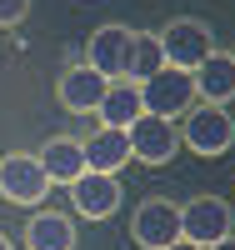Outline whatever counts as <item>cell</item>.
<instances>
[{
	"instance_id": "obj_21",
	"label": "cell",
	"mask_w": 235,
	"mask_h": 250,
	"mask_svg": "<svg viewBox=\"0 0 235 250\" xmlns=\"http://www.w3.org/2000/svg\"><path fill=\"white\" fill-rule=\"evenodd\" d=\"M230 60H235V50H230Z\"/></svg>"
},
{
	"instance_id": "obj_18",
	"label": "cell",
	"mask_w": 235,
	"mask_h": 250,
	"mask_svg": "<svg viewBox=\"0 0 235 250\" xmlns=\"http://www.w3.org/2000/svg\"><path fill=\"white\" fill-rule=\"evenodd\" d=\"M205 250H235V230H230L225 240H215V245H205Z\"/></svg>"
},
{
	"instance_id": "obj_10",
	"label": "cell",
	"mask_w": 235,
	"mask_h": 250,
	"mask_svg": "<svg viewBox=\"0 0 235 250\" xmlns=\"http://www.w3.org/2000/svg\"><path fill=\"white\" fill-rule=\"evenodd\" d=\"M105 85H110V80H105L100 70H90V65L80 60V65H70L65 75L55 80V100H60V105H65L70 115H95V105H100Z\"/></svg>"
},
{
	"instance_id": "obj_12",
	"label": "cell",
	"mask_w": 235,
	"mask_h": 250,
	"mask_svg": "<svg viewBox=\"0 0 235 250\" xmlns=\"http://www.w3.org/2000/svg\"><path fill=\"white\" fill-rule=\"evenodd\" d=\"M35 160H40V170H45L50 185H70V180L85 175V145L75 135H50L45 145H40Z\"/></svg>"
},
{
	"instance_id": "obj_6",
	"label": "cell",
	"mask_w": 235,
	"mask_h": 250,
	"mask_svg": "<svg viewBox=\"0 0 235 250\" xmlns=\"http://www.w3.org/2000/svg\"><path fill=\"white\" fill-rule=\"evenodd\" d=\"M0 195H5L10 205H45L50 195V180L45 170H40V160L25 155V150H10V155H0Z\"/></svg>"
},
{
	"instance_id": "obj_20",
	"label": "cell",
	"mask_w": 235,
	"mask_h": 250,
	"mask_svg": "<svg viewBox=\"0 0 235 250\" xmlns=\"http://www.w3.org/2000/svg\"><path fill=\"white\" fill-rule=\"evenodd\" d=\"M0 250H15V245H10V235H0Z\"/></svg>"
},
{
	"instance_id": "obj_8",
	"label": "cell",
	"mask_w": 235,
	"mask_h": 250,
	"mask_svg": "<svg viewBox=\"0 0 235 250\" xmlns=\"http://www.w3.org/2000/svg\"><path fill=\"white\" fill-rule=\"evenodd\" d=\"M70 190V210L80 215V220H110L115 210H120V180L115 175H95V170H85L80 180H70L65 185Z\"/></svg>"
},
{
	"instance_id": "obj_3",
	"label": "cell",
	"mask_w": 235,
	"mask_h": 250,
	"mask_svg": "<svg viewBox=\"0 0 235 250\" xmlns=\"http://www.w3.org/2000/svg\"><path fill=\"white\" fill-rule=\"evenodd\" d=\"M235 230V210H230V200L220 195H195V200H185L180 205V240L190 245H215Z\"/></svg>"
},
{
	"instance_id": "obj_19",
	"label": "cell",
	"mask_w": 235,
	"mask_h": 250,
	"mask_svg": "<svg viewBox=\"0 0 235 250\" xmlns=\"http://www.w3.org/2000/svg\"><path fill=\"white\" fill-rule=\"evenodd\" d=\"M170 250H200V245H190V240H175V245H170Z\"/></svg>"
},
{
	"instance_id": "obj_9",
	"label": "cell",
	"mask_w": 235,
	"mask_h": 250,
	"mask_svg": "<svg viewBox=\"0 0 235 250\" xmlns=\"http://www.w3.org/2000/svg\"><path fill=\"white\" fill-rule=\"evenodd\" d=\"M130 40H135V30L120 25V20L90 30V40H85V65L100 70L105 80H120L125 75V55H130Z\"/></svg>"
},
{
	"instance_id": "obj_15",
	"label": "cell",
	"mask_w": 235,
	"mask_h": 250,
	"mask_svg": "<svg viewBox=\"0 0 235 250\" xmlns=\"http://www.w3.org/2000/svg\"><path fill=\"white\" fill-rule=\"evenodd\" d=\"M95 115H100V125H115V130H125L130 120H140L145 115V105H140V85L135 80H110L105 85V95H100V105H95Z\"/></svg>"
},
{
	"instance_id": "obj_4",
	"label": "cell",
	"mask_w": 235,
	"mask_h": 250,
	"mask_svg": "<svg viewBox=\"0 0 235 250\" xmlns=\"http://www.w3.org/2000/svg\"><path fill=\"white\" fill-rule=\"evenodd\" d=\"M140 105H145V115L180 120L190 105H195V80H190V70L165 65V70H155L150 80H140Z\"/></svg>"
},
{
	"instance_id": "obj_11",
	"label": "cell",
	"mask_w": 235,
	"mask_h": 250,
	"mask_svg": "<svg viewBox=\"0 0 235 250\" xmlns=\"http://www.w3.org/2000/svg\"><path fill=\"white\" fill-rule=\"evenodd\" d=\"M190 80H195L200 105H225V100H235V60H230V50H210L200 65L190 70Z\"/></svg>"
},
{
	"instance_id": "obj_13",
	"label": "cell",
	"mask_w": 235,
	"mask_h": 250,
	"mask_svg": "<svg viewBox=\"0 0 235 250\" xmlns=\"http://www.w3.org/2000/svg\"><path fill=\"white\" fill-rule=\"evenodd\" d=\"M85 145V170H95V175H120L125 165H130V135L115 130V125H100V130L90 140H80Z\"/></svg>"
},
{
	"instance_id": "obj_5",
	"label": "cell",
	"mask_w": 235,
	"mask_h": 250,
	"mask_svg": "<svg viewBox=\"0 0 235 250\" xmlns=\"http://www.w3.org/2000/svg\"><path fill=\"white\" fill-rule=\"evenodd\" d=\"M130 240L140 250H170V245L180 240V205L165 200V195L140 200L135 215H130Z\"/></svg>"
},
{
	"instance_id": "obj_7",
	"label": "cell",
	"mask_w": 235,
	"mask_h": 250,
	"mask_svg": "<svg viewBox=\"0 0 235 250\" xmlns=\"http://www.w3.org/2000/svg\"><path fill=\"white\" fill-rule=\"evenodd\" d=\"M125 135H130V160L140 165H170L180 150V125L165 115H140L125 125Z\"/></svg>"
},
{
	"instance_id": "obj_17",
	"label": "cell",
	"mask_w": 235,
	"mask_h": 250,
	"mask_svg": "<svg viewBox=\"0 0 235 250\" xmlns=\"http://www.w3.org/2000/svg\"><path fill=\"white\" fill-rule=\"evenodd\" d=\"M30 15V0H0V30H10L20 25V20Z\"/></svg>"
},
{
	"instance_id": "obj_16",
	"label": "cell",
	"mask_w": 235,
	"mask_h": 250,
	"mask_svg": "<svg viewBox=\"0 0 235 250\" xmlns=\"http://www.w3.org/2000/svg\"><path fill=\"white\" fill-rule=\"evenodd\" d=\"M155 70H165V55H160V40H155V30H135V40H130V55H125V80H150Z\"/></svg>"
},
{
	"instance_id": "obj_1",
	"label": "cell",
	"mask_w": 235,
	"mask_h": 250,
	"mask_svg": "<svg viewBox=\"0 0 235 250\" xmlns=\"http://www.w3.org/2000/svg\"><path fill=\"white\" fill-rule=\"evenodd\" d=\"M180 145H185V150H195V155H205V160L225 155L230 145H235V120H230V110H225V105H200V100H195V105L185 110Z\"/></svg>"
},
{
	"instance_id": "obj_2",
	"label": "cell",
	"mask_w": 235,
	"mask_h": 250,
	"mask_svg": "<svg viewBox=\"0 0 235 250\" xmlns=\"http://www.w3.org/2000/svg\"><path fill=\"white\" fill-rule=\"evenodd\" d=\"M155 40H160L165 65H175V70H195L200 60L215 50V30H210L205 20H195V15H175L170 25L155 30Z\"/></svg>"
},
{
	"instance_id": "obj_14",
	"label": "cell",
	"mask_w": 235,
	"mask_h": 250,
	"mask_svg": "<svg viewBox=\"0 0 235 250\" xmlns=\"http://www.w3.org/2000/svg\"><path fill=\"white\" fill-rule=\"evenodd\" d=\"M25 250H75V220L65 210L35 205V215L25 220Z\"/></svg>"
}]
</instances>
